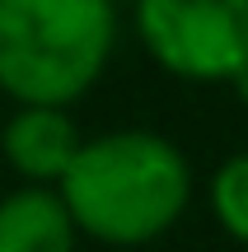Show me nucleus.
<instances>
[{
    "label": "nucleus",
    "instance_id": "f257e3e1",
    "mask_svg": "<svg viewBox=\"0 0 248 252\" xmlns=\"http://www.w3.org/2000/svg\"><path fill=\"white\" fill-rule=\"evenodd\" d=\"M75 229L112 248L164 238L192 201V163L159 131L89 135L56 187Z\"/></svg>",
    "mask_w": 248,
    "mask_h": 252
},
{
    "label": "nucleus",
    "instance_id": "f03ea898",
    "mask_svg": "<svg viewBox=\"0 0 248 252\" xmlns=\"http://www.w3.org/2000/svg\"><path fill=\"white\" fill-rule=\"evenodd\" d=\"M117 47L103 0H0V89L19 108H71Z\"/></svg>",
    "mask_w": 248,
    "mask_h": 252
},
{
    "label": "nucleus",
    "instance_id": "7ed1b4c3",
    "mask_svg": "<svg viewBox=\"0 0 248 252\" xmlns=\"http://www.w3.org/2000/svg\"><path fill=\"white\" fill-rule=\"evenodd\" d=\"M136 33L169 75L230 84L248 61V0H141Z\"/></svg>",
    "mask_w": 248,
    "mask_h": 252
},
{
    "label": "nucleus",
    "instance_id": "20e7f679",
    "mask_svg": "<svg viewBox=\"0 0 248 252\" xmlns=\"http://www.w3.org/2000/svg\"><path fill=\"white\" fill-rule=\"evenodd\" d=\"M80 145L84 135L66 108H14L0 131V150L28 187H61Z\"/></svg>",
    "mask_w": 248,
    "mask_h": 252
},
{
    "label": "nucleus",
    "instance_id": "39448f33",
    "mask_svg": "<svg viewBox=\"0 0 248 252\" xmlns=\"http://www.w3.org/2000/svg\"><path fill=\"white\" fill-rule=\"evenodd\" d=\"M71 210L56 187H19L0 196V252H75Z\"/></svg>",
    "mask_w": 248,
    "mask_h": 252
},
{
    "label": "nucleus",
    "instance_id": "423d86ee",
    "mask_svg": "<svg viewBox=\"0 0 248 252\" xmlns=\"http://www.w3.org/2000/svg\"><path fill=\"white\" fill-rule=\"evenodd\" d=\"M211 215L234 243H248V150L230 154L211 173Z\"/></svg>",
    "mask_w": 248,
    "mask_h": 252
},
{
    "label": "nucleus",
    "instance_id": "0eeeda50",
    "mask_svg": "<svg viewBox=\"0 0 248 252\" xmlns=\"http://www.w3.org/2000/svg\"><path fill=\"white\" fill-rule=\"evenodd\" d=\"M230 89H234V98H239V103H248V61L239 65V70H234V80H230Z\"/></svg>",
    "mask_w": 248,
    "mask_h": 252
}]
</instances>
